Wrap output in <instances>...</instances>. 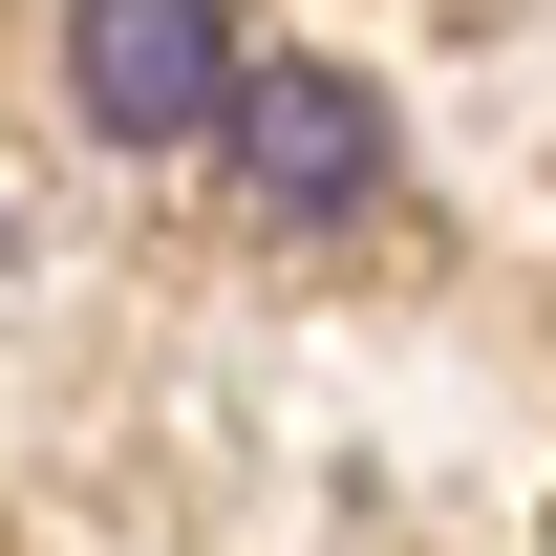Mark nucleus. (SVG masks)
I'll use <instances>...</instances> for the list:
<instances>
[{
    "label": "nucleus",
    "instance_id": "1",
    "mask_svg": "<svg viewBox=\"0 0 556 556\" xmlns=\"http://www.w3.org/2000/svg\"><path fill=\"white\" fill-rule=\"evenodd\" d=\"M214 86H236V22L214 0H65V108L108 150H193Z\"/></svg>",
    "mask_w": 556,
    "mask_h": 556
},
{
    "label": "nucleus",
    "instance_id": "2",
    "mask_svg": "<svg viewBox=\"0 0 556 556\" xmlns=\"http://www.w3.org/2000/svg\"><path fill=\"white\" fill-rule=\"evenodd\" d=\"M214 129H236V172H257V214H300V236H343V214L386 193V108H364L343 65H236Z\"/></svg>",
    "mask_w": 556,
    "mask_h": 556
},
{
    "label": "nucleus",
    "instance_id": "3",
    "mask_svg": "<svg viewBox=\"0 0 556 556\" xmlns=\"http://www.w3.org/2000/svg\"><path fill=\"white\" fill-rule=\"evenodd\" d=\"M0 236H22V214H0Z\"/></svg>",
    "mask_w": 556,
    "mask_h": 556
}]
</instances>
